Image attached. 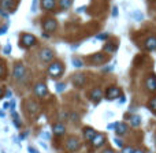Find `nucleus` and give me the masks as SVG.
Listing matches in <instances>:
<instances>
[{"instance_id": "nucleus-25", "label": "nucleus", "mask_w": 156, "mask_h": 153, "mask_svg": "<svg viewBox=\"0 0 156 153\" xmlns=\"http://www.w3.org/2000/svg\"><path fill=\"white\" fill-rule=\"evenodd\" d=\"M148 107H149V110H151L152 112L156 113V97H152V99L149 100V103H148Z\"/></svg>"}, {"instance_id": "nucleus-26", "label": "nucleus", "mask_w": 156, "mask_h": 153, "mask_svg": "<svg viewBox=\"0 0 156 153\" xmlns=\"http://www.w3.org/2000/svg\"><path fill=\"white\" fill-rule=\"evenodd\" d=\"M4 77H5V66H4V63L0 60V79Z\"/></svg>"}, {"instance_id": "nucleus-42", "label": "nucleus", "mask_w": 156, "mask_h": 153, "mask_svg": "<svg viewBox=\"0 0 156 153\" xmlns=\"http://www.w3.org/2000/svg\"><path fill=\"white\" fill-rule=\"evenodd\" d=\"M133 153H144V151H141V149H134Z\"/></svg>"}, {"instance_id": "nucleus-17", "label": "nucleus", "mask_w": 156, "mask_h": 153, "mask_svg": "<svg viewBox=\"0 0 156 153\" xmlns=\"http://www.w3.org/2000/svg\"><path fill=\"white\" fill-rule=\"evenodd\" d=\"M52 131H54L55 135L60 137V135H63L66 133V127L63 123H55L54 126H52Z\"/></svg>"}, {"instance_id": "nucleus-12", "label": "nucleus", "mask_w": 156, "mask_h": 153, "mask_svg": "<svg viewBox=\"0 0 156 153\" xmlns=\"http://www.w3.org/2000/svg\"><path fill=\"white\" fill-rule=\"evenodd\" d=\"M89 99H90L92 103H94V104H97V103L100 101V100L103 99V90L100 88H94L90 90V93H89Z\"/></svg>"}, {"instance_id": "nucleus-3", "label": "nucleus", "mask_w": 156, "mask_h": 153, "mask_svg": "<svg viewBox=\"0 0 156 153\" xmlns=\"http://www.w3.org/2000/svg\"><path fill=\"white\" fill-rule=\"evenodd\" d=\"M12 78L15 81H23L26 78V67L23 63H15L12 70Z\"/></svg>"}, {"instance_id": "nucleus-13", "label": "nucleus", "mask_w": 156, "mask_h": 153, "mask_svg": "<svg viewBox=\"0 0 156 153\" xmlns=\"http://www.w3.org/2000/svg\"><path fill=\"white\" fill-rule=\"evenodd\" d=\"M145 86L149 92H152V93L156 92V75L155 74H149V75L145 78Z\"/></svg>"}, {"instance_id": "nucleus-21", "label": "nucleus", "mask_w": 156, "mask_h": 153, "mask_svg": "<svg viewBox=\"0 0 156 153\" xmlns=\"http://www.w3.org/2000/svg\"><path fill=\"white\" fill-rule=\"evenodd\" d=\"M71 4H73V0H58V5H59V8L63 11L69 10V8L71 7Z\"/></svg>"}, {"instance_id": "nucleus-32", "label": "nucleus", "mask_w": 156, "mask_h": 153, "mask_svg": "<svg viewBox=\"0 0 156 153\" xmlns=\"http://www.w3.org/2000/svg\"><path fill=\"white\" fill-rule=\"evenodd\" d=\"M114 142H115L116 145L119 146V148H123V144L121 142V140H119V138H114Z\"/></svg>"}, {"instance_id": "nucleus-39", "label": "nucleus", "mask_w": 156, "mask_h": 153, "mask_svg": "<svg viewBox=\"0 0 156 153\" xmlns=\"http://www.w3.org/2000/svg\"><path fill=\"white\" fill-rule=\"evenodd\" d=\"M103 153H115L112 151V149H104V151H103Z\"/></svg>"}, {"instance_id": "nucleus-27", "label": "nucleus", "mask_w": 156, "mask_h": 153, "mask_svg": "<svg viewBox=\"0 0 156 153\" xmlns=\"http://www.w3.org/2000/svg\"><path fill=\"white\" fill-rule=\"evenodd\" d=\"M73 63H74V66H76V67H82V66H83L82 60L78 59V57H73Z\"/></svg>"}, {"instance_id": "nucleus-37", "label": "nucleus", "mask_w": 156, "mask_h": 153, "mask_svg": "<svg viewBox=\"0 0 156 153\" xmlns=\"http://www.w3.org/2000/svg\"><path fill=\"white\" fill-rule=\"evenodd\" d=\"M27 151H29V153H38L34 148H32V146H29V148H27Z\"/></svg>"}, {"instance_id": "nucleus-15", "label": "nucleus", "mask_w": 156, "mask_h": 153, "mask_svg": "<svg viewBox=\"0 0 156 153\" xmlns=\"http://www.w3.org/2000/svg\"><path fill=\"white\" fill-rule=\"evenodd\" d=\"M144 48L147 49V51H155L156 49V37L155 36H149V37H147L145 40V44H144Z\"/></svg>"}, {"instance_id": "nucleus-20", "label": "nucleus", "mask_w": 156, "mask_h": 153, "mask_svg": "<svg viewBox=\"0 0 156 153\" xmlns=\"http://www.w3.org/2000/svg\"><path fill=\"white\" fill-rule=\"evenodd\" d=\"M118 48V44H114V43H105V45L103 47V52L104 54H114Z\"/></svg>"}, {"instance_id": "nucleus-4", "label": "nucleus", "mask_w": 156, "mask_h": 153, "mask_svg": "<svg viewBox=\"0 0 156 153\" xmlns=\"http://www.w3.org/2000/svg\"><path fill=\"white\" fill-rule=\"evenodd\" d=\"M41 26H43V30L47 33H54L55 30H56L58 27V22L55 18H45L43 21V23H41Z\"/></svg>"}, {"instance_id": "nucleus-16", "label": "nucleus", "mask_w": 156, "mask_h": 153, "mask_svg": "<svg viewBox=\"0 0 156 153\" xmlns=\"http://www.w3.org/2000/svg\"><path fill=\"white\" fill-rule=\"evenodd\" d=\"M104 142H105V135L104 134H96L93 137V140L90 141V144H92L93 148H100Z\"/></svg>"}, {"instance_id": "nucleus-14", "label": "nucleus", "mask_w": 156, "mask_h": 153, "mask_svg": "<svg viewBox=\"0 0 156 153\" xmlns=\"http://www.w3.org/2000/svg\"><path fill=\"white\" fill-rule=\"evenodd\" d=\"M40 5L44 11H54L56 7V0H41Z\"/></svg>"}, {"instance_id": "nucleus-34", "label": "nucleus", "mask_w": 156, "mask_h": 153, "mask_svg": "<svg viewBox=\"0 0 156 153\" xmlns=\"http://www.w3.org/2000/svg\"><path fill=\"white\" fill-rule=\"evenodd\" d=\"M97 38H100V40H105V38H108V34H107V33H103V34H97Z\"/></svg>"}, {"instance_id": "nucleus-31", "label": "nucleus", "mask_w": 156, "mask_h": 153, "mask_svg": "<svg viewBox=\"0 0 156 153\" xmlns=\"http://www.w3.org/2000/svg\"><path fill=\"white\" fill-rule=\"evenodd\" d=\"M133 152H134V149H133L132 146H126V148L123 149V152H122V153H133Z\"/></svg>"}, {"instance_id": "nucleus-10", "label": "nucleus", "mask_w": 156, "mask_h": 153, "mask_svg": "<svg viewBox=\"0 0 156 153\" xmlns=\"http://www.w3.org/2000/svg\"><path fill=\"white\" fill-rule=\"evenodd\" d=\"M25 108H26L27 115H30V116H34L40 111V105L36 101H32V100H27L26 104H25Z\"/></svg>"}, {"instance_id": "nucleus-40", "label": "nucleus", "mask_w": 156, "mask_h": 153, "mask_svg": "<svg viewBox=\"0 0 156 153\" xmlns=\"http://www.w3.org/2000/svg\"><path fill=\"white\" fill-rule=\"evenodd\" d=\"M116 10H118V8H116V7H114V11H112V15H114V16H116V15H118V11H116Z\"/></svg>"}, {"instance_id": "nucleus-5", "label": "nucleus", "mask_w": 156, "mask_h": 153, "mask_svg": "<svg viewBox=\"0 0 156 153\" xmlns=\"http://www.w3.org/2000/svg\"><path fill=\"white\" fill-rule=\"evenodd\" d=\"M33 93H34L38 99H44V97H47V94H48V88H47V85L44 82H37L34 85V88H33Z\"/></svg>"}, {"instance_id": "nucleus-28", "label": "nucleus", "mask_w": 156, "mask_h": 153, "mask_svg": "<svg viewBox=\"0 0 156 153\" xmlns=\"http://www.w3.org/2000/svg\"><path fill=\"white\" fill-rule=\"evenodd\" d=\"M11 52V45L10 44H7V45L4 47V49H3V54H5V55H8Z\"/></svg>"}, {"instance_id": "nucleus-38", "label": "nucleus", "mask_w": 156, "mask_h": 153, "mask_svg": "<svg viewBox=\"0 0 156 153\" xmlns=\"http://www.w3.org/2000/svg\"><path fill=\"white\" fill-rule=\"evenodd\" d=\"M36 4H37V0H33V4H32V11H36Z\"/></svg>"}, {"instance_id": "nucleus-9", "label": "nucleus", "mask_w": 156, "mask_h": 153, "mask_svg": "<svg viewBox=\"0 0 156 153\" xmlns=\"http://www.w3.org/2000/svg\"><path fill=\"white\" fill-rule=\"evenodd\" d=\"M81 148V142L77 137H70L66 141V149L70 152H77Z\"/></svg>"}, {"instance_id": "nucleus-44", "label": "nucleus", "mask_w": 156, "mask_h": 153, "mask_svg": "<svg viewBox=\"0 0 156 153\" xmlns=\"http://www.w3.org/2000/svg\"><path fill=\"white\" fill-rule=\"evenodd\" d=\"M155 144H156V138H155Z\"/></svg>"}, {"instance_id": "nucleus-18", "label": "nucleus", "mask_w": 156, "mask_h": 153, "mask_svg": "<svg viewBox=\"0 0 156 153\" xmlns=\"http://www.w3.org/2000/svg\"><path fill=\"white\" fill-rule=\"evenodd\" d=\"M127 130H129V126H127L126 123H119V122H116L115 133L118 135H125L127 133Z\"/></svg>"}, {"instance_id": "nucleus-23", "label": "nucleus", "mask_w": 156, "mask_h": 153, "mask_svg": "<svg viewBox=\"0 0 156 153\" xmlns=\"http://www.w3.org/2000/svg\"><path fill=\"white\" fill-rule=\"evenodd\" d=\"M11 115H12V120H14V124H15V127H16V129H21V127H22V122H21V119H19L18 113L14 111V112H11Z\"/></svg>"}, {"instance_id": "nucleus-2", "label": "nucleus", "mask_w": 156, "mask_h": 153, "mask_svg": "<svg viewBox=\"0 0 156 153\" xmlns=\"http://www.w3.org/2000/svg\"><path fill=\"white\" fill-rule=\"evenodd\" d=\"M36 44H37V38H36L33 34L23 33V34H21V37H19V47H21V48L27 49V48L34 47Z\"/></svg>"}, {"instance_id": "nucleus-29", "label": "nucleus", "mask_w": 156, "mask_h": 153, "mask_svg": "<svg viewBox=\"0 0 156 153\" xmlns=\"http://www.w3.org/2000/svg\"><path fill=\"white\" fill-rule=\"evenodd\" d=\"M7 29H8V23L3 25V26L0 27V36H2V34H4V33H5V30H7Z\"/></svg>"}, {"instance_id": "nucleus-19", "label": "nucleus", "mask_w": 156, "mask_h": 153, "mask_svg": "<svg viewBox=\"0 0 156 153\" xmlns=\"http://www.w3.org/2000/svg\"><path fill=\"white\" fill-rule=\"evenodd\" d=\"M82 133H83V138H85L86 141H89V142H90V141L93 140L94 135L97 134V133L94 131V129H92V127H85Z\"/></svg>"}, {"instance_id": "nucleus-1", "label": "nucleus", "mask_w": 156, "mask_h": 153, "mask_svg": "<svg viewBox=\"0 0 156 153\" xmlns=\"http://www.w3.org/2000/svg\"><path fill=\"white\" fill-rule=\"evenodd\" d=\"M48 75L51 78H60L62 74L65 73V66L62 62H52L48 66V70H47Z\"/></svg>"}, {"instance_id": "nucleus-6", "label": "nucleus", "mask_w": 156, "mask_h": 153, "mask_svg": "<svg viewBox=\"0 0 156 153\" xmlns=\"http://www.w3.org/2000/svg\"><path fill=\"white\" fill-rule=\"evenodd\" d=\"M107 60H108V56L104 52H97V54H93L90 56V63L93 66H101V64H104Z\"/></svg>"}, {"instance_id": "nucleus-8", "label": "nucleus", "mask_w": 156, "mask_h": 153, "mask_svg": "<svg viewBox=\"0 0 156 153\" xmlns=\"http://www.w3.org/2000/svg\"><path fill=\"white\" fill-rule=\"evenodd\" d=\"M38 56H40V60L44 63H49L52 62V59H54L55 54L54 51H52L51 48H43L40 51V54H38Z\"/></svg>"}, {"instance_id": "nucleus-41", "label": "nucleus", "mask_w": 156, "mask_h": 153, "mask_svg": "<svg viewBox=\"0 0 156 153\" xmlns=\"http://www.w3.org/2000/svg\"><path fill=\"white\" fill-rule=\"evenodd\" d=\"M8 107H10V103H4V105H3V108H4V110H8Z\"/></svg>"}, {"instance_id": "nucleus-43", "label": "nucleus", "mask_w": 156, "mask_h": 153, "mask_svg": "<svg viewBox=\"0 0 156 153\" xmlns=\"http://www.w3.org/2000/svg\"><path fill=\"white\" fill-rule=\"evenodd\" d=\"M0 118H4V112L2 110H0Z\"/></svg>"}, {"instance_id": "nucleus-30", "label": "nucleus", "mask_w": 156, "mask_h": 153, "mask_svg": "<svg viewBox=\"0 0 156 153\" xmlns=\"http://www.w3.org/2000/svg\"><path fill=\"white\" fill-rule=\"evenodd\" d=\"M65 88H66L65 83H58V85H56V90H58V92H62Z\"/></svg>"}, {"instance_id": "nucleus-22", "label": "nucleus", "mask_w": 156, "mask_h": 153, "mask_svg": "<svg viewBox=\"0 0 156 153\" xmlns=\"http://www.w3.org/2000/svg\"><path fill=\"white\" fill-rule=\"evenodd\" d=\"M0 5H2L3 10L10 11L14 7V0H0Z\"/></svg>"}, {"instance_id": "nucleus-45", "label": "nucleus", "mask_w": 156, "mask_h": 153, "mask_svg": "<svg viewBox=\"0 0 156 153\" xmlns=\"http://www.w3.org/2000/svg\"><path fill=\"white\" fill-rule=\"evenodd\" d=\"M2 153H5V152H2Z\"/></svg>"}, {"instance_id": "nucleus-33", "label": "nucleus", "mask_w": 156, "mask_h": 153, "mask_svg": "<svg viewBox=\"0 0 156 153\" xmlns=\"http://www.w3.org/2000/svg\"><path fill=\"white\" fill-rule=\"evenodd\" d=\"M69 119H71L73 122H77L78 120V115H77V113H71V115L69 116Z\"/></svg>"}, {"instance_id": "nucleus-11", "label": "nucleus", "mask_w": 156, "mask_h": 153, "mask_svg": "<svg viewBox=\"0 0 156 153\" xmlns=\"http://www.w3.org/2000/svg\"><path fill=\"white\" fill-rule=\"evenodd\" d=\"M71 82H73V85L76 86V88H82V86L86 83L85 74H81V73L74 74V75L71 77Z\"/></svg>"}, {"instance_id": "nucleus-24", "label": "nucleus", "mask_w": 156, "mask_h": 153, "mask_svg": "<svg viewBox=\"0 0 156 153\" xmlns=\"http://www.w3.org/2000/svg\"><path fill=\"white\" fill-rule=\"evenodd\" d=\"M140 123H141V118L138 115H134V116H132V118H130V126H132V127L140 126Z\"/></svg>"}, {"instance_id": "nucleus-36", "label": "nucleus", "mask_w": 156, "mask_h": 153, "mask_svg": "<svg viewBox=\"0 0 156 153\" xmlns=\"http://www.w3.org/2000/svg\"><path fill=\"white\" fill-rule=\"evenodd\" d=\"M4 93H5V89L3 88V86H0V99H2V97H4Z\"/></svg>"}, {"instance_id": "nucleus-35", "label": "nucleus", "mask_w": 156, "mask_h": 153, "mask_svg": "<svg viewBox=\"0 0 156 153\" xmlns=\"http://www.w3.org/2000/svg\"><path fill=\"white\" fill-rule=\"evenodd\" d=\"M11 96H12V92H11V90H5V93H4V97H7V99H10Z\"/></svg>"}, {"instance_id": "nucleus-7", "label": "nucleus", "mask_w": 156, "mask_h": 153, "mask_svg": "<svg viewBox=\"0 0 156 153\" xmlns=\"http://www.w3.org/2000/svg\"><path fill=\"white\" fill-rule=\"evenodd\" d=\"M122 90L118 86H108L105 90V99L107 100H116L118 97H121Z\"/></svg>"}]
</instances>
